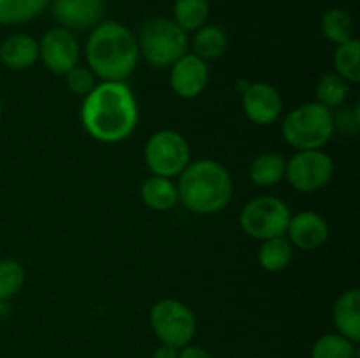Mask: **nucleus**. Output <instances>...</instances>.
<instances>
[{"label":"nucleus","instance_id":"obj_8","mask_svg":"<svg viewBox=\"0 0 360 358\" xmlns=\"http://www.w3.org/2000/svg\"><path fill=\"white\" fill-rule=\"evenodd\" d=\"M190 144L176 130H158L144 146V160L153 175L178 178L190 164Z\"/></svg>","mask_w":360,"mask_h":358},{"label":"nucleus","instance_id":"obj_18","mask_svg":"<svg viewBox=\"0 0 360 358\" xmlns=\"http://www.w3.org/2000/svg\"><path fill=\"white\" fill-rule=\"evenodd\" d=\"M141 199L153 211H171L179 202L178 186L169 178L151 175L141 186Z\"/></svg>","mask_w":360,"mask_h":358},{"label":"nucleus","instance_id":"obj_3","mask_svg":"<svg viewBox=\"0 0 360 358\" xmlns=\"http://www.w3.org/2000/svg\"><path fill=\"white\" fill-rule=\"evenodd\" d=\"M178 178V199L192 213H220L231 202L234 183L231 172L220 161H190Z\"/></svg>","mask_w":360,"mask_h":358},{"label":"nucleus","instance_id":"obj_31","mask_svg":"<svg viewBox=\"0 0 360 358\" xmlns=\"http://www.w3.org/2000/svg\"><path fill=\"white\" fill-rule=\"evenodd\" d=\"M0 116H2V100H0Z\"/></svg>","mask_w":360,"mask_h":358},{"label":"nucleus","instance_id":"obj_28","mask_svg":"<svg viewBox=\"0 0 360 358\" xmlns=\"http://www.w3.org/2000/svg\"><path fill=\"white\" fill-rule=\"evenodd\" d=\"M65 83L67 88L74 95H77V97H86L94 90L95 84H97V77L94 76V72L88 67L76 65L65 74Z\"/></svg>","mask_w":360,"mask_h":358},{"label":"nucleus","instance_id":"obj_9","mask_svg":"<svg viewBox=\"0 0 360 358\" xmlns=\"http://www.w3.org/2000/svg\"><path fill=\"white\" fill-rule=\"evenodd\" d=\"M334 175L333 158L322 150L297 151L287 160L285 179L294 190L302 193H313L330 183Z\"/></svg>","mask_w":360,"mask_h":358},{"label":"nucleus","instance_id":"obj_16","mask_svg":"<svg viewBox=\"0 0 360 358\" xmlns=\"http://www.w3.org/2000/svg\"><path fill=\"white\" fill-rule=\"evenodd\" d=\"M338 333L357 344L360 340V291L357 288L343 291L333 309Z\"/></svg>","mask_w":360,"mask_h":358},{"label":"nucleus","instance_id":"obj_20","mask_svg":"<svg viewBox=\"0 0 360 358\" xmlns=\"http://www.w3.org/2000/svg\"><path fill=\"white\" fill-rule=\"evenodd\" d=\"M227 34L220 27L214 25H204L199 30H195V35L192 39L193 55L202 58L204 62L207 60H217L227 49Z\"/></svg>","mask_w":360,"mask_h":358},{"label":"nucleus","instance_id":"obj_24","mask_svg":"<svg viewBox=\"0 0 360 358\" xmlns=\"http://www.w3.org/2000/svg\"><path fill=\"white\" fill-rule=\"evenodd\" d=\"M334 69L338 76L343 77L347 83L360 81V42L359 39L340 44L334 53Z\"/></svg>","mask_w":360,"mask_h":358},{"label":"nucleus","instance_id":"obj_27","mask_svg":"<svg viewBox=\"0 0 360 358\" xmlns=\"http://www.w3.org/2000/svg\"><path fill=\"white\" fill-rule=\"evenodd\" d=\"M25 283V269L16 260H0V302L13 298Z\"/></svg>","mask_w":360,"mask_h":358},{"label":"nucleus","instance_id":"obj_6","mask_svg":"<svg viewBox=\"0 0 360 358\" xmlns=\"http://www.w3.org/2000/svg\"><path fill=\"white\" fill-rule=\"evenodd\" d=\"M290 209L281 199L273 195H262L250 200L239 214V225L243 232L257 241L285 235L290 221Z\"/></svg>","mask_w":360,"mask_h":358},{"label":"nucleus","instance_id":"obj_21","mask_svg":"<svg viewBox=\"0 0 360 358\" xmlns=\"http://www.w3.org/2000/svg\"><path fill=\"white\" fill-rule=\"evenodd\" d=\"M320 28L326 39L333 44L340 46L355 39V25L350 14L343 9H329L322 16Z\"/></svg>","mask_w":360,"mask_h":358},{"label":"nucleus","instance_id":"obj_14","mask_svg":"<svg viewBox=\"0 0 360 358\" xmlns=\"http://www.w3.org/2000/svg\"><path fill=\"white\" fill-rule=\"evenodd\" d=\"M104 13V0H53V14L60 27L88 30L97 27Z\"/></svg>","mask_w":360,"mask_h":358},{"label":"nucleus","instance_id":"obj_19","mask_svg":"<svg viewBox=\"0 0 360 358\" xmlns=\"http://www.w3.org/2000/svg\"><path fill=\"white\" fill-rule=\"evenodd\" d=\"M294 258V246L287 239V235L266 239L259 249V263L267 272H281L290 265Z\"/></svg>","mask_w":360,"mask_h":358},{"label":"nucleus","instance_id":"obj_13","mask_svg":"<svg viewBox=\"0 0 360 358\" xmlns=\"http://www.w3.org/2000/svg\"><path fill=\"white\" fill-rule=\"evenodd\" d=\"M285 235L294 248L313 251L326 244L329 237V225L319 213L302 211L290 216Z\"/></svg>","mask_w":360,"mask_h":358},{"label":"nucleus","instance_id":"obj_1","mask_svg":"<svg viewBox=\"0 0 360 358\" xmlns=\"http://www.w3.org/2000/svg\"><path fill=\"white\" fill-rule=\"evenodd\" d=\"M139 119L136 97L123 81H102L84 97L81 121L88 135L104 144L125 140Z\"/></svg>","mask_w":360,"mask_h":358},{"label":"nucleus","instance_id":"obj_10","mask_svg":"<svg viewBox=\"0 0 360 358\" xmlns=\"http://www.w3.org/2000/svg\"><path fill=\"white\" fill-rule=\"evenodd\" d=\"M39 60L56 76H65L79 63V42L72 30L63 27L49 28L39 41Z\"/></svg>","mask_w":360,"mask_h":358},{"label":"nucleus","instance_id":"obj_7","mask_svg":"<svg viewBox=\"0 0 360 358\" xmlns=\"http://www.w3.org/2000/svg\"><path fill=\"white\" fill-rule=\"evenodd\" d=\"M150 325L160 344L183 347L192 343L197 319L192 309L176 298H162L150 311Z\"/></svg>","mask_w":360,"mask_h":358},{"label":"nucleus","instance_id":"obj_2","mask_svg":"<svg viewBox=\"0 0 360 358\" xmlns=\"http://www.w3.org/2000/svg\"><path fill=\"white\" fill-rule=\"evenodd\" d=\"M139 60V44L130 28L118 21L97 25L86 42L88 69L102 81H125Z\"/></svg>","mask_w":360,"mask_h":358},{"label":"nucleus","instance_id":"obj_11","mask_svg":"<svg viewBox=\"0 0 360 358\" xmlns=\"http://www.w3.org/2000/svg\"><path fill=\"white\" fill-rule=\"evenodd\" d=\"M241 104L246 118L260 126L273 125L283 111L280 91L269 83L246 84L243 90Z\"/></svg>","mask_w":360,"mask_h":358},{"label":"nucleus","instance_id":"obj_5","mask_svg":"<svg viewBox=\"0 0 360 358\" xmlns=\"http://www.w3.org/2000/svg\"><path fill=\"white\" fill-rule=\"evenodd\" d=\"M139 55L153 67H171L188 49L186 32L169 18H151L141 28Z\"/></svg>","mask_w":360,"mask_h":358},{"label":"nucleus","instance_id":"obj_26","mask_svg":"<svg viewBox=\"0 0 360 358\" xmlns=\"http://www.w3.org/2000/svg\"><path fill=\"white\" fill-rule=\"evenodd\" d=\"M357 344L341 333H326L311 346V358H355Z\"/></svg>","mask_w":360,"mask_h":358},{"label":"nucleus","instance_id":"obj_4","mask_svg":"<svg viewBox=\"0 0 360 358\" xmlns=\"http://www.w3.org/2000/svg\"><path fill=\"white\" fill-rule=\"evenodd\" d=\"M334 128L336 121L330 109L319 102H306L288 112L281 133L285 142L297 151L322 150L333 137Z\"/></svg>","mask_w":360,"mask_h":358},{"label":"nucleus","instance_id":"obj_23","mask_svg":"<svg viewBox=\"0 0 360 358\" xmlns=\"http://www.w3.org/2000/svg\"><path fill=\"white\" fill-rule=\"evenodd\" d=\"M174 21L188 34L204 27L210 18V0H176Z\"/></svg>","mask_w":360,"mask_h":358},{"label":"nucleus","instance_id":"obj_25","mask_svg":"<svg viewBox=\"0 0 360 358\" xmlns=\"http://www.w3.org/2000/svg\"><path fill=\"white\" fill-rule=\"evenodd\" d=\"M315 93L316 102L333 111L334 107H340L341 104H345L348 93H350V83H347L336 72H329L319 81Z\"/></svg>","mask_w":360,"mask_h":358},{"label":"nucleus","instance_id":"obj_17","mask_svg":"<svg viewBox=\"0 0 360 358\" xmlns=\"http://www.w3.org/2000/svg\"><path fill=\"white\" fill-rule=\"evenodd\" d=\"M285 171H287V160L283 154L267 151L253 158L248 167V178L259 188H269L285 179Z\"/></svg>","mask_w":360,"mask_h":358},{"label":"nucleus","instance_id":"obj_15","mask_svg":"<svg viewBox=\"0 0 360 358\" xmlns=\"http://www.w3.org/2000/svg\"><path fill=\"white\" fill-rule=\"evenodd\" d=\"M39 60V42L32 35L13 34L0 44V62L11 70L30 69Z\"/></svg>","mask_w":360,"mask_h":358},{"label":"nucleus","instance_id":"obj_12","mask_svg":"<svg viewBox=\"0 0 360 358\" xmlns=\"http://www.w3.org/2000/svg\"><path fill=\"white\" fill-rule=\"evenodd\" d=\"M210 67L193 53H186L171 65L169 83L172 91L181 98H197L207 86Z\"/></svg>","mask_w":360,"mask_h":358},{"label":"nucleus","instance_id":"obj_29","mask_svg":"<svg viewBox=\"0 0 360 358\" xmlns=\"http://www.w3.org/2000/svg\"><path fill=\"white\" fill-rule=\"evenodd\" d=\"M178 358H213L207 350L202 346H195V344H186V346L179 347V357Z\"/></svg>","mask_w":360,"mask_h":358},{"label":"nucleus","instance_id":"obj_30","mask_svg":"<svg viewBox=\"0 0 360 358\" xmlns=\"http://www.w3.org/2000/svg\"><path fill=\"white\" fill-rule=\"evenodd\" d=\"M178 357H179L178 347L169 346V344H160L153 353V358H178Z\"/></svg>","mask_w":360,"mask_h":358},{"label":"nucleus","instance_id":"obj_22","mask_svg":"<svg viewBox=\"0 0 360 358\" xmlns=\"http://www.w3.org/2000/svg\"><path fill=\"white\" fill-rule=\"evenodd\" d=\"M49 0H0V25L30 21L44 13Z\"/></svg>","mask_w":360,"mask_h":358}]
</instances>
